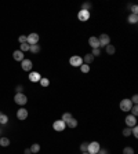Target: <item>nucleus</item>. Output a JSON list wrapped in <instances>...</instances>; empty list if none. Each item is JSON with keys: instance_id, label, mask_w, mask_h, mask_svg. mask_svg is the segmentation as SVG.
Segmentation results:
<instances>
[{"instance_id": "c9c22d12", "label": "nucleus", "mask_w": 138, "mask_h": 154, "mask_svg": "<svg viewBox=\"0 0 138 154\" xmlns=\"http://www.w3.org/2000/svg\"><path fill=\"white\" fill-rule=\"evenodd\" d=\"M15 91H17V94H21L22 91H24V87H22V85H17Z\"/></svg>"}, {"instance_id": "423d86ee", "label": "nucleus", "mask_w": 138, "mask_h": 154, "mask_svg": "<svg viewBox=\"0 0 138 154\" xmlns=\"http://www.w3.org/2000/svg\"><path fill=\"white\" fill-rule=\"evenodd\" d=\"M39 35L37 33H31V35H28L26 36V43L29 46H33V44H37L39 43Z\"/></svg>"}, {"instance_id": "1a4fd4ad", "label": "nucleus", "mask_w": 138, "mask_h": 154, "mask_svg": "<svg viewBox=\"0 0 138 154\" xmlns=\"http://www.w3.org/2000/svg\"><path fill=\"white\" fill-rule=\"evenodd\" d=\"M21 66H22V69L25 70V72H31L33 68V64H32V61L31 59H24L21 62Z\"/></svg>"}, {"instance_id": "5701e85b", "label": "nucleus", "mask_w": 138, "mask_h": 154, "mask_svg": "<svg viewBox=\"0 0 138 154\" xmlns=\"http://www.w3.org/2000/svg\"><path fill=\"white\" fill-rule=\"evenodd\" d=\"M7 121H8V117L6 116L4 113H0V124H7Z\"/></svg>"}, {"instance_id": "f257e3e1", "label": "nucleus", "mask_w": 138, "mask_h": 154, "mask_svg": "<svg viewBox=\"0 0 138 154\" xmlns=\"http://www.w3.org/2000/svg\"><path fill=\"white\" fill-rule=\"evenodd\" d=\"M69 64H70V66L80 68V66L83 65V58L79 57V55H73V57H70V58H69Z\"/></svg>"}, {"instance_id": "f3484780", "label": "nucleus", "mask_w": 138, "mask_h": 154, "mask_svg": "<svg viewBox=\"0 0 138 154\" xmlns=\"http://www.w3.org/2000/svg\"><path fill=\"white\" fill-rule=\"evenodd\" d=\"M93 61H94V57H93L91 54H86L84 57H83V62H84L86 65H90Z\"/></svg>"}, {"instance_id": "4be33fe9", "label": "nucleus", "mask_w": 138, "mask_h": 154, "mask_svg": "<svg viewBox=\"0 0 138 154\" xmlns=\"http://www.w3.org/2000/svg\"><path fill=\"white\" fill-rule=\"evenodd\" d=\"M29 48H31V46H29L28 43H24V44H21V46H20V51H22V52H26V51H29Z\"/></svg>"}, {"instance_id": "f03ea898", "label": "nucleus", "mask_w": 138, "mask_h": 154, "mask_svg": "<svg viewBox=\"0 0 138 154\" xmlns=\"http://www.w3.org/2000/svg\"><path fill=\"white\" fill-rule=\"evenodd\" d=\"M119 106H120V110H123V112H130L131 107H133V103H131L130 99L126 98V99H122V101H120V105H119Z\"/></svg>"}, {"instance_id": "dca6fc26", "label": "nucleus", "mask_w": 138, "mask_h": 154, "mask_svg": "<svg viewBox=\"0 0 138 154\" xmlns=\"http://www.w3.org/2000/svg\"><path fill=\"white\" fill-rule=\"evenodd\" d=\"M127 21H128V23H133V25H135L138 22V15L137 14H130L128 15V18H127Z\"/></svg>"}, {"instance_id": "393cba45", "label": "nucleus", "mask_w": 138, "mask_h": 154, "mask_svg": "<svg viewBox=\"0 0 138 154\" xmlns=\"http://www.w3.org/2000/svg\"><path fill=\"white\" fill-rule=\"evenodd\" d=\"M72 117H73V116H72L70 113H64V114H62V118H61V120H62L64 122H66V121H69V120H70Z\"/></svg>"}, {"instance_id": "a211bd4d", "label": "nucleus", "mask_w": 138, "mask_h": 154, "mask_svg": "<svg viewBox=\"0 0 138 154\" xmlns=\"http://www.w3.org/2000/svg\"><path fill=\"white\" fill-rule=\"evenodd\" d=\"M105 51H106V54H108V55H113V54H115V51H116V48L113 47L112 44H108V46L105 47Z\"/></svg>"}, {"instance_id": "473e14b6", "label": "nucleus", "mask_w": 138, "mask_h": 154, "mask_svg": "<svg viewBox=\"0 0 138 154\" xmlns=\"http://www.w3.org/2000/svg\"><path fill=\"white\" fill-rule=\"evenodd\" d=\"M131 133H133L135 138H138V127L137 125H134V127L131 128Z\"/></svg>"}, {"instance_id": "aec40b11", "label": "nucleus", "mask_w": 138, "mask_h": 154, "mask_svg": "<svg viewBox=\"0 0 138 154\" xmlns=\"http://www.w3.org/2000/svg\"><path fill=\"white\" fill-rule=\"evenodd\" d=\"M0 146H1V147L10 146V139L8 138H0Z\"/></svg>"}, {"instance_id": "bb28decb", "label": "nucleus", "mask_w": 138, "mask_h": 154, "mask_svg": "<svg viewBox=\"0 0 138 154\" xmlns=\"http://www.w3.org/2000/svg\"><path fill=\"white\" fill-rule=\"evenodd\" d=\"M130 113H131V116L137 117V114H138V106H137V105H133V107H131Z\"/></svg>"}, {"instance_id": "58836bf2", "label": "nucleus", "mask_w": 138, "mask_h": 154, "mask_svg": "<svg viewBox=\"0 0 138 154\" xmlns=\"http://www.w3.org/2000/svg\"><path fill=\"white\" fill-rule=\"evenodd\" d=\"M25 154H32L31 153V149H25Z\"/></svg>"}, {"instance_id": "7ed1b4c3", "label": "nucleus", "mask_w": 138, "mask_h": 154, "mask_svg": "<svg viewBox=\"0 0 138 154\" xmlns=\"http://www.w3.org/2000/svg\"><path fill=\"white\" fill-rule=\"evenodd\" d=\"M100 149H101V146H100L98 142H90V143H89V147H87V153L97 154L100 151Z\"/></svg>"}, {"instance_id": "ea45409f", "label": "nucleus", "mask_w": 138, "mask_h": 154, "mask_svg": "<svg viewBox=\"0 0 138 154\" xmlns=\"http://www.w3.org/2000/svg\"><path fill=\"white\" fill-rule=\"evenodd\" d=\"M82 154H90V153H87V151H86V153H82Z\"/></svg>"}, {"instance_id": "0eeeda50", "label": "nucleus", "mask_w": 138, "mask_h": 154, "mask_svg": "<svg viewBox=\"0 0 138 154\" xmlns=\"http://www.w3.org/2000/svg\"><path fill=\"white\" fill-rule=\"evenodd\" d=\"M53 128L55 129V131H57V132H62L65 128H66V124H65L62 120H57V121H54Z\"/></svg>"}, {"instance_id": "c85d7f7f", "label": "nucleus", "mask_w": 138, "mask_h": 154, "mask_svg": "<svg viewBox=\"0 0 138 154\" xmlns=\"http://www.w3.org/2000/svg\"><path fill=\"white\" fill-rule=\"evenodd\" d=\"M91 55L95 58V57H100L101 55V50L100 48H93V52H91Z\"/></svg>"}, {"instance_id": "a19ab883", "label": "nucleus", "mask_w": 138, "mask_h": 154, "mask_svg": "<svg viewBox=\"0 0 138 154\" xmlns=\"http://www.w3.org/2000/svg\"><path fill=\"white\" fill-rule=\"evenodd\" d=\"M97 154H98V153H97Z\"/></svg>"}, {"instance_id": "9d476101", "label": "nucleus", "mask_w": 138, "mask_h": 154, "mask_svg": "<svg viewBox=\"0 0 138 154\" xmlns=\"http://www.w3.org/2000/svg\"><path fill=\"white\" fill-rule=\"evenodd\" d=\"M126 124H127L128 128H133L134 125H137V118L134 116H131V114H128V116L126 117Z\"/></svg>"}, {"instance_id": "9b49d317", "label": "nucleus", "mask_w": 138, "mask_h": 154, "mask_svg": "<svg viewBox=\"0 0 138 154\" xmlns=\"http://www.w3.org/2000/svg\"><path fill=\"white\" fill-rule=\"evenodd\" d=\"M17 118H18V120H26L28 118V110L26 109L21 107V109L17 112Z\"/></svg>"}, {"instance_id": "20e7f679", "label": "nucleus", "mask_w": 138, "mask_h": 154, "mask_svg": "<svg viewBox=\"0 0 138 154\" xmlns=\"http://www.w3.org/2000/svg\"><path fill=\"white\" fill-rule=\"evenodd\" d=\"M14 101H15L17 105H20V106H24V105H26L28 102V98L26 95H24V94H15V96H14Z\"/></svg>"}, {"instance_id": "4468645a", "label": "nucleus", "mask_w": 138, "mask_h": 154, "mask_svg": "<svg viewBox=\"0 0 138 154\" xmlns=\"http://www.w3.org/2000/svg\"><path fill=\"white\" fill-rule=\"evenodd\" d=\"M89 44L93 48H100V41H98V37H95V36H91L89 39Z\"/></svg>"}, {"instance_id": "ddd939ff", "label": "nucleus", "mask_w": 138, "mask_h": 154, "mask_svg": "<svg viewBox=\"0 0 138 154\" xmlns=\"http://www.w3.org/2000/svg\"><path fill=\"white\" fill-rule=\"evenodd\" d=\"M40 79H42L40 73H37V72H31V75H29V80H31L32 83H39Z\"/></svg>"}, {"instance_id": "72a5a7b5", "label": "nucleus", "mask_w": 138, "mask_h": 154, "mask_svg": "<svg viewBox=\"0 0 138 154\" xmlns=\"http://www.w3.org/2000/svg\"><path fill=\"white\" fill-rule=\"evenodd\" d=\"M18 41L21 43V44H24V43H26V36H24V35H21V36L18 37Z\"/></svg>"}, {"instance_id": "e433bc0d", "label": "nucleus", "mask_w": 138, "mask_h": 154, "mask_svg": "<svg viewBox=\"0 0 138 154\" xmlns=\"http://www.w3.org/2000/svg\"><path fill=\"white\" fill-rule=\"evenodd\" d=\"M131 11H133V12H131V14H137V11H138V7L135 4H133L131 6Z\"/></svg>"}, {"instance_id": "f704fd0d", "label": "nucleus", "mask_w": 138, "mask_h": 154, "mask_svg": "<svg viewBox=\"0 0 138 154\" xmlns=\"http://www.w3.org/2000/svg\"><path fill=\"white\" fill-rule=\"evenodd\" d=\"M130 101H131V103H133V105H137V103H138V95H134Z\"/></svg>"}, {"instance_id": "cd10ccee", "label": "nucleus", "mask_w": 138, "mask_h": 154, "mask_svg": "<svg viewBox=\"0 0 138 154\" xmlns=\"http://www.w3.org/2000/svg\"><path fill=\"white\" fill-rule=\"evenodd\" d=\"M87 147H89V143H87V142H83V143L80 144V151H82V153H86V151H87Z\"/></svg>"}, {"instance_id": "a878e982", "label": "nucleus", "mask_w": 138, "mask_h": 154, "mask_svg": "<svg viewBox=\"0 0 138 154\" xmlns=\"http://www.w3.org/2000/svg\"><path fill=\"white\" fill-rule=\"evenodd\" d=\"M80 70H82L83 73H89V72H90V65L83 64L82 66H80Z\"/></svg>"}, {"instance_id": "39448f33", "label": "nucleus", "mask_w": 138, "mask_h": 154, "mask_svg": "<svg viewBox=\"0 0 138 154\" xmlns=\"http://www.w3.org/2000/svg\"><path fill=\"white\" fill-rule=\"evenodd\" d=\"M98 41H100V47H106L108 44H111V37L106 33H102L101 36L98 37Z\"/></svg>"}, {"instance_id": "412c9836", "label": "nucleus", "mask_w": 138, "mask_h": 154, "mask_svg": "<svg viewBox=\"0 0 138 154\" xmlns=\"http://www.w3.org/2000/svg\"><path fill=\"white\" fill-rule=\"evenodd\" d=\"M29 51L33 52V54H39V52H40V46H39V44H33V46H31Z\"/></svg>"}, {"instance_id": "2eb2a0df", "label": "nucleus", "mask_w": 138, "mask_h": 154, "mask_svg": "<svg viewBox=\"0 0 138 154\" xmlns=\"http://www.w3.org/2000/svg\"><path fill=\"white\" fill-rule=\"evenodd\" d=\"M65 124H66V127H69V128H70V129H75V128L77 127V120L72 117V118H70L69 121H66V122H65Z\"/></svg>"}, {"instance_id": "c756f323", "label": "nucleus", "mask_w": 138, "mask_h": 154, "mask_svg": "<svg viewBox=\"0 0 138 154\" xmlns=\"http://www.w3.org/2000/svg\"><path fill=\"white\" fill-rule=\"evenodd\" d=\"M123 154H134V149L133 147H124L123 149Z\"/></svg>"}, {"instance_id": "7c9ffc66", "label": "nucleus", "mask_w": 138, "mask_h": 154, "mask_svg": "<svg viewBox=\"0 0 138 154\" xmlns=\"http://www.w3.org/2000/svg\"><path fill=\"white\" fill-rule=\"evenodd\" d=\"M130 135H131V128L126 127L123 129V136H130Z\"/></svg>"}, {"instance_id": "f8f14e48", "label": "nucleus", "mask_w": 138, "mask_h": 154, "mask_svg": "<svg viewBox=\"0 0 138 154\" xmlns=\"http://www.w3.org/2000/svg\"><path fill=\"white\" fill-rule=\"evenodd\" d=\"M13 58L15 59V61H18V62H22V61L25 59V57H24V52H22V51L15 50V51L13 52Z\"/></svg>"}, {"instance_id": "2f4dec72", "label": "nucleus", "mask_w": 138, "mask_h": 154, "mask_svg": "<svg viewBox=\"0 0 138 154\" xmlns=\"http://www.w3.org/2000/svg\"><path fill=\"white\" fill-rule=\"evenodd\" d=\"M90 8H91V4H90V3H83V4H82V10L90 11Z\"/></svg>"}, {"instance_id": "4c0bfd02", "label": "nucleus", "mask_w": 138, "mask_h": 154, "mask_svg": "<svg viewBox=\"0 0 138 154\" xmlns=\"http://www.w3.org/2000/svg\"><path fill=\"white\" fill-rule=\"evenodd\" d=\"M98 154H109V151H108V150H105V149H100Z\"/></svg>"}, {"instance_id": "6e6552de", "label": "nucleus", "mask_w": 138, "mask_h": 154, "mask_svg": "<svg viewBox=\"0 0 138 154\" xmlns=\"http://www.w3.org/2000/svg\"><path fill=\"white\" fill-rule=\"evenodd\" d=\"M77 18H79V21H82V22L89 21V19H90V11L80 10L79 14H77Z\"/></svg>"}, {"instance_id": "b1692460", "label": "nucleus", "mask_w": 138, "mask_h": 154, "mask_svg": "<svg viewBox=\"0 0 138 154\" xmlns=\"http://www.w3.org/2000/svg\"><path fill=\"white\" fill-rule=\"evenodd\" d=\"M39 83L42 84V87H48V85H50V80H48V79H46V77H42Z\"/></svg>"}, {"instance_id": "6ab92c4d", "label": "nucleus", "mask_w": 138, "mask_h": 154, "mask_svg": "<svg viewBox=\"0 0 138 154\" xmlns=\"http://www.w3.org/2000/svg\"><path fill=\"white\" fill-rule=\"evenodd\" d=\"M40 151V144L39 143H33L32 146H31V153L32 154H36Z\"/></svg>"}]
</instances>
